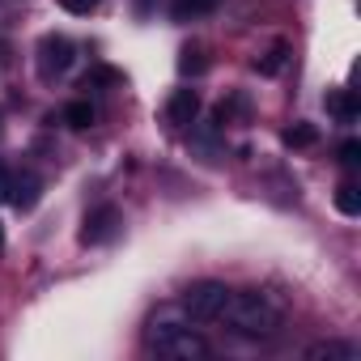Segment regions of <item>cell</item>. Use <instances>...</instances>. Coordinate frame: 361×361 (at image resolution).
<instances>
[{"instance_id": "obj_13", "label": "cell", "mask_w": 361, "mask_h": 361, "mask_svg": "<svg viewBox=\"0 0 361 361\" xmlns=\"http://www.w3.org/2000/svg\"><path fill=\"white\" fill-rule=\"evenodd\" d=\"M285 145H289V149H310V145H319V128H314V123H293V128L285 132Z\"/></svg>"}, {"instance_id": "obj_7", "label": "cell", "mask_w": 361, "mask_h": 361, "mask_svg": "<svg viewBox=\"0 0 361 361\" xmlns=\"http://www.w3.org/2000/svg\"><path fill=\"white\" fill-rule=\"evenodd\" d=\"M357 357H361V348L348 340H319L306 348V361H357Z\"/></svg>"}, {"instance_id": "obj_3", "label": "cell", "mask_w": 361, "mask_h": 361, "mask_svg": "<svg viewBox=\"0 0 361 361\" xmlns=\"http://www.w3.org/2000/svg\"><path fill=\"white\" fill-rule=\"evenodd\" d=\"M230 285H221V281H196L188 293H183V314L192 319V323H221V314H226V306H230Z\"/></svg>"}, {"instance_id": "obj_4", "label": "cell", "mask_w": 361, "mask_h": 361, "mask_svg": "<svg viewBox=\"0 0 361 361\" xmlns=\"http://www.w3.org/2000/svg\"><path fill=\"white\" fill-rule=\"evenodd\" d=\"M73 60H77L73 39H64V35H47V39L39 43V73H43V81L64 77V73L73 68Z\"/></svg>"}, {"instance_id": "obj_11", "label": "cell", "mask_w": 361, "mask_h": 361, "mask_svg": "<svg viewBox=\"0 0 361 361\" xmlns=\"http://www.w3.org/2000/svg\"><path fill=\"white\" fill-rule=\"evenodd\" d=\"M217 9V0H170V13L178 22H192V18H204Z\"/></svg>"}, {"instance_id": "obj_12", "label": "cell", "mask_w": 361, "mask_h": 361, "mask_svg": "<svg viewBox=\"0 0 361 361\" xmlns=\"http://www.w3.org/2000/svg\"><path fill=\"white\" fill-rule=\"evenodd\" d=\"M336 209H340L344 217H361V192H357L353 178H344V183L336 188Z\"/></svg>"}, {"instance_id": "obj_14", "label": "cell", "mask_w": 361, "mask_h": 361, "mask_svg": "<svg viewBox=\"0 0 361 361\" xmlns=\"http://www.w3.org/2000/svg\"><path fill=\"white\" fill-rule=\"evenodd\" d=\"M64 119H68V128H90L94 123V106L90 102H68L64 106Z\"/></svg>"}, {"instance_id": "obj_17", "label": "cell", "mask_w": 361, "mask_h": 361, "mask_svg": "<svg viewBox=\"0 0 361 361\" xmlns=\"http://www.w3.org/2000/svg\"><path fill=\"white\" fill-rule=\"evenodd\" d=\"M9 188H13V174H9V166L0 161V204L9 200Z\"/></svg>"}, {"instance_id": "obj_2", "label": "cell", "mask_w": 361, "mask_h": 361, "mask_svg": "<svg viewBox=\"0 0 361 361\" xmlns=\"http://www.w3.org/2000/svg\"><path fill=\"white\" fill-rule=\"evenodd\" d=\"M149 348H153L157 357H166V361H209V357H213L209 340H204L196 327L170 323V319H161V323L149 327Z\"/></svg>"}, {"instance_id": "obj_18", "label": "cell", "mask_w": 361, "mask_h": 361, "mask_svg": "<svg viewBox=\"0 0 361 361\" xmlns=\"http://www.w3.org/2000/svg\"><path fill=\"white\" fill-rule=\"evenodd\" d=\"M183 73H200L204 68V60H200V51H183V64H178Z\"/></svg>"}, {"instance_id": "obj_10", "label": "cell", "mask_w": 361, "mask_h": 361, "mask_svg": "<svg viewBox=\"0 0 361 361\" xmlns=\"http://www.w3.org/2000/svg\"><path fill=\"white\" fill-rule=\"evenodd\" d=\"M327 115H336L340 123H353V119H357V98H353L348 90L327 94Z\"/></svg>"}, {"instance_id": "obj_1", "label": "cell", "mask_w": 361, "mask_h": 361, "mask_svg": "<svg viewBox=\"0 0 361 361\" xmlns=\"http://www.w3.org/2000/svg\"><path fill=\"white\" fill-rule=\"evenodd\" d=\"M281 306L272 293L264 289H243V293H230V306L221 314V323H230L234 336L243 340H272L281 331Z\"/></svg>"}, {"instance_id": "obj_6", "label": "cell", "mask_w": 361, "mask_h": 361, "mask_svg": "<svg viewBox=\"0 0 361 361\" xmlns=\"http://www.w3.org/2000/svg\"><path fill=\"white\" fill-rule=\"evenodd\" d=\"M200 115V94L196 90H174L166 102V123L170 128H192Z\"/></svg>"}, {"instance_id": "obj_8", "label": "cell", "mask_w": 361, "mask_h": 361, "mask_svg": "<svg viewBox=\"0 0 361 361\" xmlns=\"http://www.w3.org/2000/svg\"><path fill=\"white\" fill-rule=\"evenodd\" d=\"M39 192H43L39 174H18V178H13V188H9V200H13L22 213H30V209L39 204Z\"/></svg>"}, {"instance_id": "obj_16", "label": "cell", "mask_w": 361, "mask_h": 361, "mask_svg": "<svg viewBox=\"0 0 361 361\" xmlns=\"http://www.w3.org/2000/svg\"><path fill=\"white\" fill-rule=\"evenodd\" d=\"M357 161H361V145H357V140H344V145H340V166L353 170Z\"/></svg>"}, {"instance_id": "obj_19", "label": "cell", "mask_w": 361, "mask_h": 361, "mask_svg": "<svg viewBox=\"0 0 361 361\" xmlns=\"http://www.w3.org/2000/svg\"><path fill=\"white\" fill-rule=\"evenodd\" d=\"M0 251H5V234H0Z\"/></svg>"}, {"instance_id": "obj_5", "label": "cell", "mask_w": 361, "mask_h": 361, "mask_svg": "<svg viewBox=\"0 0 361 361\" xmlns=\"http://www.w3.org/2000/svg\"><path fill=\"white\" fill-rule=\"evenodd\" d=\"M123 226V217H119V209L115 204H102V209H94L90 217H85V230H81V243H106V238H115V230Z\"/></svg>"}, {"instance_id": "obj_9", "label": "cell", "mask_w": 361, "mask_h": 361, "mask_svg": "<svg viewBox=\"0 0 361 361\" xmlns=\"http://www.w3.org/2000/svg\"><path fill=\"white\" fill-rule=\"evenodd\" d=\"M285 60H289V43H272L259 60H255V73H264V77H276L281 68H285Z\"/></svg>"}, {"instance_id": "obj_15", "label": "cell", "mask_w": 361, "mask_h": 361, "mask_svg": "<svg viewBox=\"0 0 361 361\" xmlns=\"http://www.w3.org/2000/svg\"><path fill=\"white\" fill-rule=\"evenodd\" d=\"M98 5H102V0H60V9H64V13H73V18H90Z\"/></svg>"}]
</instances>
